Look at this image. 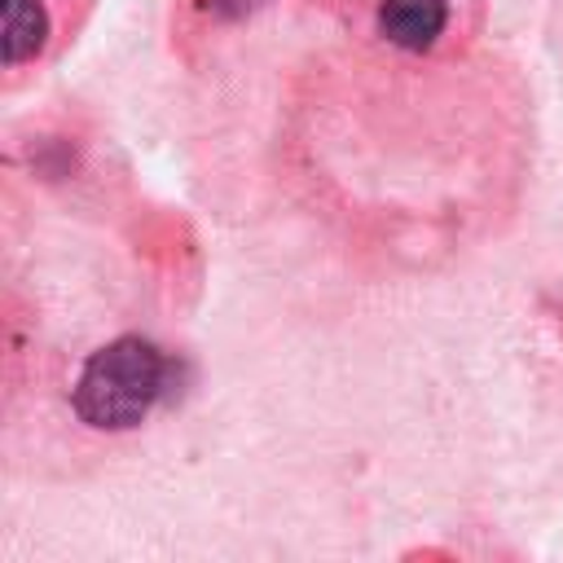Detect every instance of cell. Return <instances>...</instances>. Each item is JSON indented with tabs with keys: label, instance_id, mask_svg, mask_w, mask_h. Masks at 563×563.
Returning a JSON list of instances; mask_svg holds the SVG:
<instances>
[{
	"label": "cell",
	"instance_id": "6da1fadb",
	"mask_svg": "<svg viewBox=\"0 0 563 563\" xmlns=\"http://www.w3.org/2000/svg\"><path fill=\"white\" fill-rule=\"evenodd\" d=\"M163 378H167L163 352L141 334H119L84 361L70 387V409L79 413V422L97 431H128L141 427L158 405Z\"/></svg>",
	"mask_w": 563,
	"mask_h": 563
},
{
	"label": "cell",
	"instance_id": "7a4b0ae2",
	"mask_svg": "<svg viewBox=\"0 0 563 563\" xmlns=\"http://www.w3.org/2000/svg\"><path fill=\"white\" fill-rule=\"evenodd\" d=\"M92 0H0V44L9 84L48 66L84 26Z\"/></svg>",
	"mask_w": 563,
	"mask_h": 563
},
{
	"label": "cell",
	"instance_id": "3957f363",
	"mask_svg": "<svg viewBox=\"0 0 563 563\" xmlns=\"http://www.w3.org/2000/svg\"><path fill=\"white\" fill-rule=\"evenodd\" d=\"M374 26L400 53H435L453 31V0H378Z\"/></svg>",
	"mask_w": 563,
	"mask_h": 563
}]
</instances>
